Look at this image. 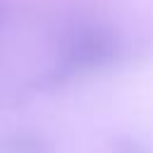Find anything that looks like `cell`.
I'll list each match as a JSON object with an SVG mask.
<instances>
[{
  "label": "cell",
  "instance_id": "3957f363",
  "mask_svg": "<svg viewBox=\"0 0 153 153\" xmlns=\"http://www.w3.org/2000/svg\"><path fill=\"white\" fill-rule=\"evenodd\" d=\"M10 19V0H0V26H5Z\"/></svg>",
  "mask_w": 153,
  "mask_h": 153
},
{
  "label": "cell",
  "instance_id": "7a4b0ae2",
  "mask_svg": "<svg viewBox=\"0 0 153 153\" xmlns=\"http://www.w3.org/2000/svg\"><path fill=\"white\" fill-rule=\"evenodd\" d=\"M0 153H53V143L36 131H7L0 136Z\"/></svg>",
  "mask_w": 153,
  "mask_h": 153
},
{
  "label": "cell",
  "instance_id": "6da1fadb",
  "mask_svg": "<svg viewBox=\"0 0 153 153\" xmlns=\"http://www.w3.org/2000/svg\"><path fill=\"white\" fill-rule=\"evenodd\" d=\"M117 55H120V38L110 29L98 26V24L76 26L62 41L57 62L43 76V84L55 86L62 79H69L74 74L100 69V67L110 65Z\"/></svg>",
  "mask_w": 153,
  "mask_h": 153
}]
</instances>
